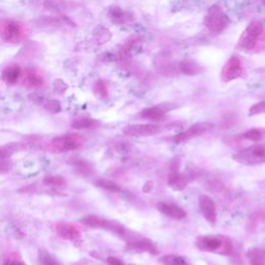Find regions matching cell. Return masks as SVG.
Masks as SVG:
<instances>
[{
  "label": "cell",
  "instance_id": "cell-19",
  "mask_svg": "<svg viewBox=\"0 0 265 265\" xmlns=\"http://www.w3.org/2000/svg\"><path fill=\"white\" fill-rule=\"evenodd\" d=\"M166 113V110L162 107L158 106H154V107H149L144 109L143 111L141 112V116L143 118L149 119V120H153V121H157L161 118L164 117Z\"/></svg>",
  "mask_w": 265,
  "mask_h": 265
},
{
  "label": "cell",
  "instance_id": "cell-5",
  "mask_svg": "<svg viewBox=\"0 0 265 265\" xmlns=\"http://www.w3.org/2000/svg\"><path fill=\"white\" fill-rule=\"evenodd\" d=\"M263 32V24L259 21H253L247 29L244 30L239 39V46L243 50H253L255 49L258 39Z\"/></svg>",
  "mask_w": 265,
  "mask_h": 265
},
{
  "label": "cell",
  "instance_id": "cell-9",
  "mask_svg": "<svg viewBox=\"0 0 265 265\" xmlns=\"http://www.w3.org/2000/svg\"><path fill=\"white\" fill-rule=\"evenodd\" d=\"M241 74H242V66L240 59L238 57H231L228 60L226 66L223 69L222 77L224 81L229 82V81L239 78Z\"/></svg>",
  "mask_w": 265,
  "mask_h": 265
},
{
  "label": "cell",
  "instance_id": "cell-11",
  "mask_svg": "<svg viewBox=\"0 0 265 265\" xmlns=\"http://www.w3.org/2000/svg\"><path fill=\"white\" fill-rule=\"evenodd\" d=\"M196 246L201 251L206 252H216L220 250L224 243L220 237H211V236H199L196 239Z\"/></svg>",
  "mask_w": 265,
  "mask_h": 265
},
{
  "label": "cell",
  "instance_id": "cell-20",
  "mask_svg": "<svg viewBox=\"0 0 265 265\" xmlns=\"http://www.w3.org/2000/svg\"><path fill=\"white\" fill-rule=\"evenodd\" d=\"M25 148L21 143H11L4 146H0V161H5L11 157L16 151H20Z\"/></svg>",
  "mask_w": 265,
  "mask_h": 265
},
{
  "label": "cell",
  "instance_id": "cell-14",
  "mask_svg": "<svg viewBox=\"0 0 265 265\" xmlns=\"http://www.w3.org/2000/svg\"><path fill=\"white\" fill-rule=\"evenodd\" d=\"M129 247L134 250V251H139V252H148L152 255H156L157 254V250L154 247V244L148 240V239H140V240H136L133 242L128 243Z\"/></svg>",
  "mask_w": 265,
  "mask_h": 265
},
{
  "label": "cell",
  "instance_id": "cell-23",
  "mask_svg": "<svg viewBox=\"0 0 265 265\" xmlns=\"http://www.w3.org/2000/svg\"><path fill=\"white\" fill-rule=\"evenodd\" d=\"M251 265H265V252L261 249H253L247 253Z\"/></svg>",
  "mask_w": 265,
  "mask_h": 265
},
{
  "label": "cell",
  "instance_id": "cell-4",
  "mask_svg": "<svg viewBox=\"0 0 265 265\" xmlns=\"http://www.w3.org/2000/svg\"><path fill=\"white\" fill-rule=\"evenodd\" d=\"M85 139L79 134H68L55 137L52 140V147L58 152L76 150L84 145Z\"/></svg>",
  "mask_w": 265,
  "mask_h": 265
},
{
  "label": "cell",
  "instance_id": "cell-6",
  "mask_svg": "<svg viewBox=\"0 0 265 265\" xmlns=\"http://www.w3.org/2000/svg\"><path fill=\"white\" fill-rule=\"evenodd\" d=\"M0 34L7 42H19L24 35V29L21 24L15 21H7L0 28Z\"/></svg>",
  "mask_w": 265,
  "mask_h": 265
},
{
  "label": "cell",
  "instance_id": "cell-3",
  "mask_svg": "<svg viewBox=\"0 0 265 265\" xmlns=\"http://www.w3.org/2000/svg\"><path fill=\"white\" fill-rule=\"evenodd\" d=\"M82 223L84 225L91 227V228H95V229H105V230H109L112 231L116 234H118L121 237H127L129 231L128 229L122 226L121 224L115 222V221H110V220H106L103 218H99L96 216H88L84 219H82Z\"/></svg>",
  "mask_w": 265,
  "mask_h": 265
},
{
  "label": "cell",
  "instance_id": "cell-17",
  "mask_svg": "<svg viewBox=\"0 0 265 265\" xmlns=\"http://www.w3.org/2000/svg\"><path fill=\"white\" fill-rule=\"evenodd\" d=\"M168 185L174 191H182L187 188L188 181L182 174L173 171L168 178Z\"/></svg>",
  "mask_w": 265,
  "mask_h": 265
},
{
  "label": "cell",
  "instance_id": "cell-29",
  "mask_svg": "<svg viewBox=\"0 0 265 265\" xmlns=\"http://www.w3.org/2000/svg\"><path fill=\"white\" fill-rule=\"evenodd\" d=\"M43 106L48 112L53 114L59 113L61 111V105L57 99H47Z\"/></svg>",
  "mask_w": 265,
  "mask_h": 265
},
{
  "label": "cell",
  "instance_id": "cell-21",
  "mask_svg": "<svg viewBox=\"0 0 265 265\" xmlns=\"http://www.w3.org/2000/svg\"><path fill=\"white\" fill-rule=\"evenodd\" d=\"M71 164L73 167L82 175L88 176L93 172V167L90 163L84 161V160H79V158H74L73 162H71Z\"/></svg>",
  "mask_w": 265,
  "mask_h": 265
},
{
  "label": "cell",
  "instance_id": "cell-33",
  "mask_svg": "<svg viewBox=\"0 0 265 265\" xmlns=\"http://www.w3.org/2000/svg\"><path fill=\"white\" fill-rule=\"evenodd\" d=\"M29 99L34 103L35 105H44L45 101L47 100V98L45 97V95L43 94H39V93H32L29 95Z\"/></svg>",
  "mask_w": 265,
  "mask_h": 265
},
{
  "label": "cell",
  "instance_id": "cell-10",
  "mask_svg": "<svg viewBox=\"0 0 265 265\" xmlns=\"http://www.w3.org/2000/svg\"><path fill=\"white\" fill-rule=\"evenodd\" d=\"M207 130H208V126L206 124H195L192 127H190L186 132L174 136L173 141L175 143H181V142H185L192 138L199 137L203 134H205Z\"/></svg>",
  "mask_w": 265,
  "mask_h": 265
},
{
  "label": "cell",
  "instance_id": "cell-26",
  "mask_svg": "<svg viewBox=\"0 0 265 265\" xmlns=\"http://www.w3.org/2000/svg\"><path fill=\"white\" fill-rule=\"evenodd\" d=\"M96 186L101 188V189H105V190H108L110 192H113V193L120 192V187L117 185V183H115L109 179H104V178L98 179L96 181Z\"/></svg>",
  "mask_w": 265,
  "mask_h": 265
},
{
  "label": "cell",
  "instance_id": "cell-31",
  "mask_svg": "<svg viewBox=\"0 0 265 265\" xmlns=\"http://www.w3.org/2000/svg\"><path fill=\"white\" fill-rule=\"evenodd\" d=\"M264 113H265V101H259V103L253 105L249 111L250 116H255Z\"/></svg>",
  "mask_w": 265,
  "mask_h": 265
},
{
  "label": "cell",
  "instance_id": "cell-8",
  "mask_svg": "<svg viewBox=\"0 0 265 265\" xmlns=\"http://www.w3.org/2000/svg\"><path fill=\"white\" fill-rule=\"evenodd\" d=\"M162 128L155 125H131L124 129V133L130 137H149L161 133Z\"/></svg>",
  "mask_w": 265,
  "mask_h": 265
},
{
  "label": "cell",
  "instance_id": "cell-12",
  "mask_svg": "<svg viewBox=\"0 0 265 265\" xmlns=\"http://www.w3.org/2000/svg\"><path fill=\"white\" fill-rule=\"evenodd\" d=\"M56 232L59 237L68 240H73L80 236V230L71 223H58L56 225Z\"/></svg>",
  "mask_w": 265,
  "mask_h": 265
},
{
  "label": "cell",
  "instance_id": "cell-30",
  "mask_svg": "<svg viewBox=\"0 0 265 265\" xmlns=\"http://www.w3.org/2000/svg\"><path fill=\"white\" fill-rule=\"evenodd\" d=\"M94 92L101 97H105L108 94V87L104 81H97L94 85Z\"/></svg>",
  "mask_w": 265,
  "mask_h": 265
},
{
  "label": "cell",
  "instance_id": "cell-1",
  "mask_svg": "<svg viewBox=\"0 0 265 265\" xmlns=\"http://www.w3.org/2000/svg\"><path fill=\"white\" fill-rule=\"evenodd\" d=\"M204 24L210 33L220 34L227 28L229 20L221 7L213 6L205 16Z\"/></svg>",
  "mask_w": 265,
  "mask_h": 265
},
{
  "label": "cell",
  "instance_id": "cell-18",
  "mask_svg": "<svg viewBox=\"0 0 265 265\" xmlns=\"http://www.w3.org/2000/svg\"><path fill=\"white\" fill-rule=\"evenodd\" d=\"M97 127H99V122L92 118H78L72 124V128L76 130H94Z\"/></svg>",
  "mask_w": 265,
  "mask_h": 265
},
{
  "label": "cell",
  "instance_id": "cell-34",
  "mask_svg": "<svg viewBox=\"0 0 265 265\" xmlns=\"http://www.w3.org/2000/svg\"><path fill=\"white\" fill-rule=\"evenodd\" d=\"M13 164L12 162L5 160V161H0V174H5L8 173L12 170Z\"/></svg>",
  "mask_w": 265,
  "mask_h": 265
},
{
  "label": "cell",
  "instance_id": "cell-37",
  "mask_svg": "<svg viewBox=\"0 0 265 265\" xmlns=\"http://www.w3.org/2000/svg\"><path fill=\"white\" fill-rule=\"evenodd\" d=\"M107 262L110 265H126L120 259H118L116 257H108L107 258Z\"/></svg>",
  "mask_w": 265,
  "mask_h": 265
},
{
  "label": "cell",
  "instance_id": "cell-32",
  "mask_svg": "<svg viewBox=\"0 0 265 265\" xmlns=\"http://www.w3.org/2000/svg\"><path fill=\"white\" fill-rule=\"evenodd\" d=\"M243 138H246L248 140H251V141H260L262 139V133L261 131L259 130H256V129H253V130H250L248 132H246L243 134Z\"/></svg>",
  "mask_w": 265,
  "mask_h": 265
},
{
  "label": "cell",
  "instance_id": "cell-22",
  "mask_svg": "<svg viewBox=\"0 0 265 265\" xmlns=\"http://www.w3.org/2000/svg\"><path fill=\"white\" fill-rule=\"evenodd\" d=\"M21 76V69H20L18 66H12L9 67L4 71L3 77L4 80L8 84H15L18 79Z\"/></svg>",
  "mask_w": 265,
  "mask_h": 265
},
{
  "label": "cell",
  "instance_id": "cell-2",
  "mask_svg": "<svg viewBox=\"0 0 265 265\" xmlns=\"http://www.w3.org/2000/svg\"><path fill=\"white\" fill-rule=\"evenodd\" d=\"M233 160L239 164L254 166L265 163V147L256 144L246 149H242L233 155Z\"/></svg>",
  "mask_w": 265,
  "mask_h": 265
},
{
  "label": "cell",
  "instance_id": "cell-27",
  "mask_svg": "<svg viewBox=\"0 0 265 265\" xmlns=\"http://www.w3.org/2000/svg\"><path fill=\"white\" fill-rule=\"evenodd\" d=\"M110 15L111 18L114 20L115 22L117 23H124V22H128L129 21V16L127 13H125L122 10H120L119 8H114L110 11Z\"/></svg>",
  "mask_w": 265,
  "mask_h": 265
},
{
  "label": "cell",
  "instance_id": "cell-35",
  "mask_svg": "<svg viewBox=\"0 0 265 265\" xmlns=\"http://www.w3.org/2000/svg\"><path fill=\"white\" fill-rule=\"evenodd\" d=\"M54 86H55V90L58 92H64L67 88H68V86L63 82V81H61V80H57V81H55V84H54Z\"/></svg>",
  "mask_w": 265,
  "mask_h": 265
},
{
  "label": "cell",
  "instance_id": "cell-15",
  "mask_svg": "<svg viewBox=\"0 0 265 265\" xmlns=\"http://www.w3.org/2000/svg\"><path fill=\"white\" fill-rule=\"evenodd\" d=\"M24 84L29 88H37L44 85V79L33 70H27L23 78Z\"/></svg>",
  "mask_w": 265,
  "mask_h": 265
},
{
  "label": "cell",
  "instance_id": "cell-16",
  "mask_svg": "<svg viewBox=\"0 0 265 265\" xmlns=\"http://www.w3.org/2000/svg\"><path fill=\"white\" fill-rule=\"evenodd\" d=\"M179 69L181 73L186 74V75H190V76L198 75L203 71V69L196 63V61L191 58L183 59L179 64Z\"/></svg>",
  "mask_w": 265,
  "mask_h": 265
},
{
  "label": "cell",
  "instance_id": "cell-13",
  "mask_svg": "<svg viewBox=\"0 0 265 265\" xmlns=\"http://www.w3.org/2000/svg\"><path fill=\"white\" fill-rule=\"evenodd\" d=\"M156 208L162 214H164L167 217H170V218L175 219V220L185 219L187 216L186 211L176 204H168V203H165V202H160V203H157Z\"/></svg>",
  "mask_w": 265,
  "mask_h": 265
},
{
  "label": "cell",
  "instance_id": "cell-24",
  "mask_svg": "<svg viewBox=\"0 0 265 265\" xmlns=\"http://www.w3.org/2000/svg\"><path fill=\"white\" fill-rule=\"evenodd\" d=\"M38 259L43 265H63L53 255H51L45 249L38 250Z\"/></svg>",
  "mask_w": 265,
  "mask_h": 265
},
{
  "label": "cell",
  "instance_id": "cell-7",
  "mask_svg": "<svg viewBox=\"0 0 265 265\" xmlns=\"http://www.w3.org/2000/svg\"><path fill=\"white\" fill-rule=\"evenodd\" d=\"M199 205L201 213L205 220L209 224H211V225H216L218 221V214L215 201L207 195H201L199 197Z\"/></svg>",
  "mask_w": 265,
  "mask_h": 265
},
{
  "label": "cell",
  "instance_id": "cell-25",
  "mask_svg": "<svg viewBox=\"0 0 265 265\" xmlns=\"http://www.w3.org/2000/svg\"><path fill=\"white\" fill-rule=\"evenodd\" d=\"M44 183L46 186L49 187H55V188H63L67 186V180L63 176L58 175H52L48 176L44 179Z\"/></svg>",
  "mask_w": 265,
  "mask_h": 265
},
{
  "label": "cell",
  "instance_id": "cell-28",
  "mask_svg": "<svg viewBox=\"0 0 265 265\" xmlns=\"http://www.w3.org/2000/svg\"><path fill=\"white\" fill-rule=\"evenodd\" d=\"M161 262L166 265H188L185 259L174 255H167L161 258Z\"/></svg>",
  "mask_w": 265,
  "mask_h": 265
},
{
  "label": "cell",
  "instance_id": "cell-36",
  "mask_svg": "<svg viewBox=\"0 0 265 265\" xmlns=\"http://www.w3.org/2000/svg\"><path fill=\"white\" fill-rule=\"evenodd\" d=\"M4 265H26L23 261L21 260H16V259H12V258H9L5 261Z\"/></svg>",
  "mask_w": 265,
  "mask_h": 265
}]
</instances>
